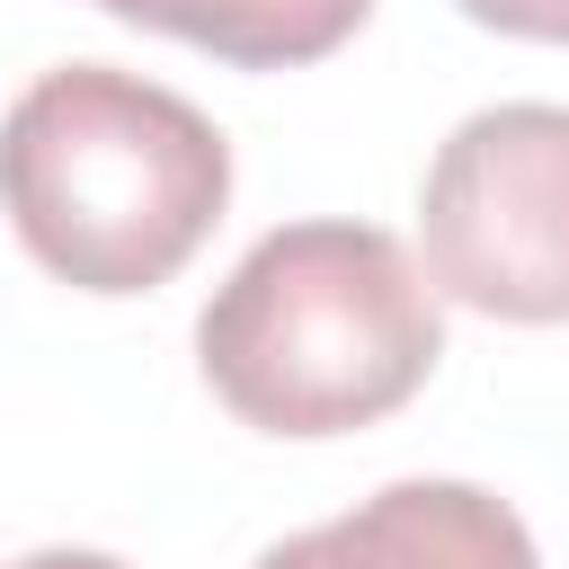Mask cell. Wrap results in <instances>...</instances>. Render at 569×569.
<instances>
[{"label":"cell","mask_w":569,"mask_h":569,"mask_svg":"<svg viewBox=\"0 0 569 569\" xmlns=\"http://www.w3.org/2000/svg\"><path fill=\"white\" fill-rule=\"evenodd\" d=\"M231 204V142L178 89L62 62L0 116V213L80 293L169 284Z\"/></svg>","instance_id":"obj_1"},{"label":"cell","mask_w":569,"mask_h":569,"mask_svg":"<svg viewBox=\"0 0 569 569\" xmlns=\"http://www.w3.org/2000/svg\"><path fill=\"white\" fill-rule=\"evenodd\" d=\"M445 356L436 284L373 222H284L204 302L196 365L258 436H356Z\"/></svg>","instance_id":"obj_2"},{"label":"cell","mask_w":569,"mask_h":569,"mask_svg":"<svg viewBox=\"0 0 569 569\" xmlns=\"http://www.w3.org/2000/svg\"><path fill=\"white\" fill-rule=\"evenodd\" d=\"M427 284L462 311L569 320V107L507 98L445 133L418 196Z\"/></svg>","instance_id":"obj_3"},{"label":"cell","mask_w":569,"mask_h":569,"mask_svg":"<svg viewBox=\"0 0 569 569\" xmlns=\"http://www.w3.org/2000/svg\"><path fill=\"white\" fill-rule=\"evenodd\" d=\"M258 569H542L525 516L471 480H391L338 525L284 533Z\"/></svg>","instance_id":"obj_4"},{"label":"cell","mask_w":569,"mask_h":569,"mask_svg":"<svg viewBox=\"0 0 569 569\" xmlns=\"http://www.w3.org/2000/svg\"><path fill=\"white\" fill-rule=\"evenodd\" d=\"M107 18L124 27H151V36H178L231 71H293V62H320L338 53L373 0H98Z\"/></svg>","instance_id":"obj_5"},{"label":"cell","mask_w":569,"mask_h":569,"mask_svg":"<svg viewBox=\"0 0 569 569\" xmlns=\"http://www.w3.org/2000/svg\"><path fill=\"white\" fill-rule=\"evenodd\" d=\"M462 18L498 27V36H533V44H569V0H453Z\"/></svg>","instance_id":"obj_6"},{"label":"cell","mask_w":569,"mask_h":569,"mask_svg":"<svg viewBox=\"0 0 569 569\" xmlns=\"http://www.w3.org/2000/svg\"><path fill=\"white\" fill-rule=\"evenodd\" d=\"M9 569H124V560H107V551H27Z\"/></svg>","instance_id":"obj_7"}]
</instances>
